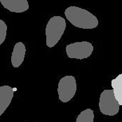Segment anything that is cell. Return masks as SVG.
<instances>
[{
  "mask_svg": "<svg viewBox=\"0 0 122 122\" xmlns=\"http://www.w3.org/2000/svg\"><path fill=\"white\" fill-rule=\"evenodd\" d=\"M1 5L11 12L23 13L29 9L27 0H0Z\"/></svg>",
  "mask_w": 122,
  "mask_h": 122,
  "instance_id": "cell-7",
  "label": "cell"
},
{
  "mask_svg": "<svg viewBox=\"0 0 122 122\" xmlns=\"http://www.w3.org/2000/svg\"><path fill=\"white\" fill-rule=\"evenodd\" d=\"M93 46L88 41L75 42L66 46V53L70 58L83 60L88 58L93 53Z\"/></svg>",
  "mask_w": 122,
  "mask_h": 122,
  "instance_id": "cell-5",
  "label": "cell"
},
{
  "mask_svg": "<svg viewBox=\"0 0 122 122\" xmlns=\"http://www.w3.org/2000/svg\"><path fill=\"white\" fill-rule=\"evenodd\" d=\"M6 31H7V25L4 20H0V45L2 44L6 39Z\"/></svg>",
  "mask_w": 122,
  "mask_h": 122,
  "instance_id": "cell-11",
  "label": "cell"
},
{
  "mask_svg": "<svg viewBox=\"0 0 122 122\" xmlns=\"http://www.w3.org/2000/svg\"><path fill=\"white\" fill-rule=\"evenodd\" d=\"M15 91L9 86H0V117L11 104Z\"/></svg>",
  "mask_w": 122,
  "mask_h": 122,
  "instance_id": "cell-6",
  "label": "cell"
},
{
  "mask_svg": "<svg viewBox=\"0 0 122 122\" xmlns=\"http://www.w3.org/2000/svg\"><path fill=\"white\" fill-rule=\"evenodd\" d=\"M65 15L74 26L82 29H93L98 25V20L93 14L77 6H70Z\"/></svg>",
  "mask_w": 122,
  "mask_h": 122,
  "instance_id": "cell-1",
  "label": "cell"
},
{
  "mask_svg": "<svg viewBox=\"0 0 122 122\" xmlns=\"http://www.w3.org/2000/svg\"><path fill=\"white\" fill-rule=\"evenodd\" d=\"M94 113L91 109H86L82 111L76 118V122H93Z\"/></svg>",
  "mask_w": 122,
  "mask_h": 122,
  "instance_id": "cell-10",
  "label": "cell"
},
{
  "mask_svg": "<svg viewBox=\"0 0 122 122\" xmlns=\"http://www.w3.org/2000/svg\"><path fill=\"white\" fill-rule=\"evenodd\" d=\"M66 28L65 20L61 16H53L50 18L46 27V45L49 48L56 46L60 41Z\"/></svg>",
  "mask_w": 122,
  "mask_h": 122,
  "instance_id": "cell-2",
  "label": "cell"
},
{
  "mask_svg": "<svg viewBox=\"0 0 122 122\" xmlns=\"http://www.w3.org/2000/svg\"><path fill=\"white\" fill-rule=\"evenodd\" d=\"M26 53L25 46L23 42L15 44L11 54V64L13 67H18L24 61Z\"/></svg>",
  "mask_w": 122,
  "mask_h": 122,
  "instance_id": "cell-8",
  "label": "cell"
},
{
  "mask_svg": "<svg viewBox=\"0 0 122 122\" xmlns=\"http://www.w3.org/2000/svg\"><path fill=\"white\" fill-rule=\"evenodd\" d=\"M119 104L116 100L113 90L103 91L100 97L99 108L102 114L107 116H114L119 111Z\"/></svg>",
  "mask_w": 122,
  "mask_h": 122,
  "instance_id": "cell-3",
  "label": "cell"
},
{
  "mask_svg": "<svg viewBox=\"0 0 122 122\" xmlns=\"http://www.w3.org/2000/svg\"><path fill=\"white\" fill-rule=\"evenodd\" d=\"M112 87L116 100L120 106H122V74L118 75L115 79L112 80Z\"/></svg>",
  "mask_w": 122,
  "mask_h": 122,
  "instance_id": "cell-9",
  "label": "cell"
},
{
  "mask_svg": "<svg viewBox=\"0 0 122 122\" xmlns=\"http://www.w3.org/2000/svg\"><path fill=\"white\" fill-rule=\"evenodd\" d=\"M76 91V79L73 76H65L60 80L58 88V93L60 100L67 102L72 100Z\"/></svg>",
  "mask_w": 122,
  "mask_h": 122,
  "instance_id": "cell-4",
  "label": "cell"
}]
</instances>
